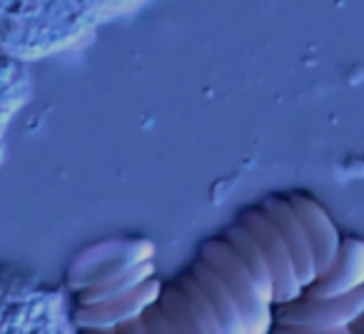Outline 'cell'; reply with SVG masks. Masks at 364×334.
<instances>
[{"mask_svg":"<svg viewBox=\"0 0 364 334\" xmlns=\"http://www.w3.org/2000/svg\"><path fill=\"white\" fill-rule=\"evenodd\" d=\"M364 312V284L334 297L297 294L272 304V332L279 334H349V324Z\"/></svg>","mask_w":364,"mask_h":334,"instance_id":"1","label":"cell"},{"mask_svg":"<svg viewBox=\"0 0 364 334\" xmlns=\"http://www.w3.org/2000/svg\"><path fill=\"white\" fill-rule=\"evenodd\" d=\"M200 257L220 274V279L225 282L228 292L232 294L235 304L240 309V317L245 324V334H264L272 332V302L262 299V294L257 292L252 274L247 272V267L242 264V259L237 257L230 242L225 237H213L208 242H203L200 247Z\"/></svg>","mask_w":364,"mask_h":334,"instance_id":"2","label":"cell"},{"mask_svg":"<svg viewBox=\"0 0 364 334\" xmlns=\"http://www.w3.org/2000/svg\"><path fill=\"white\" fill-rule=\"evenodd\" d=\"M237 222H242L252 232V237L257 239L259 247H262L269 274H272L274 302H287V299H294L297 294H302V282L297 277V269H294L287 242L279 235V230L274 227L272 220L264 215V210L259 205L257 208H247L240 215Z\"/></svg>","mask_w":364,"mask_h":334,"instance_id":"3","label":"cell"},{"mask_svg":"<svg viewBox=\"0 0 364 334\" xmlns=\"http://www.w3.org/2000/svg\"><path fill=\"white\" fill-rule=\"evenodd\" d=\"M259 208L264 210V215L272 220L274 227L279 230V235H282L284 242H287L294 269H297V277L304 289L317 277V267H314V254H312V247H309L307 232H304L292 203H289L287 195H269V198H264L262 203H259Z\"/></svg>","mask_w":364,"mask_h":334,"instance_id":"4","label":"cell"},{"mask_svg":"<svg viewBox=\"0 0 364 334\" xmlns=\"http://www.w3.org/2000/svg\"><path fill=\"white\" fill-rule=\"evenodd\" d=\"M289 203H292L294 212H297L299 222H302L304 232H307L309 247L314 254V267L317 274L324 272L329 264L334 262L342 244V235H339L337 225L332 222V217L327 215V210L307 193H289Z\"/></svg>","mask_w":364,"mask_h":334,"instance_id":"5","label":"cell"},{"mask_svg":"<svg viewBox=\"0 0 364 334\" xmlns=\"http://www.w3.org/2000/svg\"><path fill=\"white\" fill-rule=\"evenodd\" d=\"M364 284V242L359 237H342L334 262L319 272L302 289L307 297H334Z\"/></svg>","mask_w":364,"mask_h":334,"instance_id":"6","label":"cell"},{"mask_svg":"<svg viewBox=\"0 0 364 334\" xmlns=\"http://www.w3.org/2000/svg\"><path fill=\"white\" fill-rule=\"evenodd\" d=\"M190 272L195 274V279L200 282V287L205 289L210 304H213L215 314H218V322L223 327V334H245V324L240 317V309L235 304L232 294L228 292L225 282L220 279V274L205 262L203 257H198L190 264Z\"/></svg>","mask_w":364,"mask_h":334,"instance_id":"7","label":"cell"},{"mask_svg":"<svg viewBox=\"0 0 364 334\" xmlns=\"http://www.w3.org/2000/svg\"><path fill=\"white\" fill-rule=\"evenodd\" d=\"M230 242V247L237 252V257L242 259V264L247 267V272L252 274L255 284H257V292L262 294V299L274 302V287H272V274H269L267 259H264L262 247L257 244V239L252 237L247 227L242 222H235L225 230L223 235Z\"/></svg>","mask_w":364,"mask_h":334,"instance_id":"8","label":"cell"},{"mask_svg":"<svg viewBox=\"0 0 364 334\" xmlns=\"http://www.w3.org/2000/svg\"><path fill=\"white\" fill-rule=\"evenodd\" d=\"M155 302L160 304V309L167 314V319L172 322L175 334H203V329H200V324H198V319H195L193 309H190L188 299H185L182 289L177 287L175 282L160 287Z\"/></svg>","mask_w":364,"mask_h":334,"instance_id":"9","label":"cell"},{"mask_svg":"<svg viewBox=\"0 0 364 334\" xmlns=\"http://www.w3.org/2000/svg\"><path fill=\"white\" fill-rule=\"evenodd\" d=\"M172 282L182 289V294H185V299H188V304H190V309H193L203 334H223V327H220V322H218V314H215L213 304H210L205 289L200 287V282L195 279V274L185 272V274H180V277L172 279Z\"/></svg>","mask_w":364,"mask_h":334,"instance_id":"10","label":"cell"}]
</instances>
